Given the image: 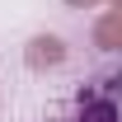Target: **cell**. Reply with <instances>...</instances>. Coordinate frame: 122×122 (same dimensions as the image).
Segmentation results:
<instances>
[{
  "label": "cell",
  "mask_w": 122,
  "mask_h": 122,
  "mask_svg": "<svg viewBox=\"0 0 122 122\" xmlns=\"http://www.w3.org/2000/svg\"><path fill=\"white\" fill-rule=\"evenodd\" d=\"M61 5H71V10H94V5H103V0H61Z\"/></svg>",
  "instance_id": "4"
},
{
  "label": "cell",
  "mask_w": 122,
  "mask_h": 122,
  "mask_svg": "<svg viewBox=\"0 0 122 122\" xmlns=\"http://www.w3.org/2000/svg\"><path fill=\"white\" fill-rule=\"evenodd\" d=\"M75 122H117V108H113V99H99V94H89V99H80Z\"/></svg>",
  "instance_id": "3"
},
{
  "label": "cell",
  "mask_w": 122,
  "mask_h": 122,
  "mask_svg": "<svg viewBox=\"0 0 122 122\" xmlns=\"http://www.w3.org/2000/svg\"><path fill=\"white\" fill-rule=\"evenodd\" d=\"M94 47L122 52V5H113L108 14H99V24H94Z\"/></svg>",
  "instance_id": "2"
},
{
  "label": "cell",
  "mask_w": 122,
  "mask_h": 122,
  "mask_svg": "<svg viewBox=\"0 0 122 122\" xmlns=\"http://www.w3.org/2000/svg\"><path fill=\"white\" fill-rule=\"evenodd\" d=\"M24 61H28V71H52V66L66 61V42H61L56 33H38L24 47Z\"/></svg>",
  "instance_id": "1"
},
{
  "label": "cell",
  "mask_w": 122,
  "mask_h": 122,
  "mask_svg": "<svg viewBox=\"0 0 122 122\" xmlns=\"http://www.w3.org/2000/svg\"><path fill=\"white\" fill-rule=\"evenodd\" d=\"M108 5H122V0H108Z\"/></svg>",
  "instance_id": "5"
}]
</instances>
